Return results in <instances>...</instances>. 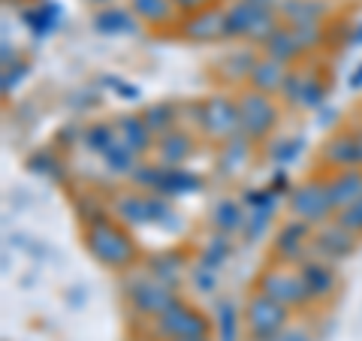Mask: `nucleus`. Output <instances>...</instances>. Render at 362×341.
Returning <instances> with one entry per match:
<instances>
[{"instance_id":"obj_21","label":"nucleus","mask_w":362,"mask_h":341,"mask_svg":"<svg viewBox=\"0 0 362 341\" xmlns=\"http://www.w3.org/2000/svg\"><path fill=\"white\" fill-rule=\"evenodd\" d=\"M154 151H157V161L163 166H181L190 154H194V139H190L187 130H173L166 136H157Z\"/></svg>"},{"instance_id":"obj_33","label":"nucleus","mask_w":362,"mask_h":341,"mask_svg":"<svg viewBox=\"0 0 362 341\" xmlns=\"http://www.w3.org/2000/svg\"><path fill=\"white\" fill-rule=\"evenodd\" d=\"M187 341H211V338H187Z\"/></svg>"},{"instance_id":"obj_30","label":"nucleus","mask_w":362,"mask_h":341,"mask_svg":"<svg viewBox=\"0 0 362 341\" xmlns=\"http://www.w3.org/2000/svg\"><path fill=\"white\" fill-rule=\"evenodd\" d=\"M178 13H185V16H194V13H202V9H211L218 0H173Z\"/></svg>"},{"instance_id":"obj_14","label":"nucleus","mask_w":362,"mask_h":341,"mask_svg":"<svg viewBox=\"0 0 362 341\" xmlns=\"http://www.w3.org/2000/svg\"><path fill=\"white\" fill-rule=\"evenodd\" d=\"M326 190H329L335 214L341 209H347V206H354L356 200H362V166L335 169V173L326 178Z\"/></svg>"},{"instance_id":"obj_13","label":"nucleus","mask_w":362,"mask_h":341,"mask_svg":"<svg viewBox=\"0 0 362 341\" xmlns=\"http://www.w3.org/2000/svg\"><path fill=\"white\" fill-rule=\"evenodd\" d=\"M299 272H302V281L308 284V293L314 302H323L329 299L332 293L338 290V272H335V263H326L320 257H308L299 263Z\"/></svg>"},{"instance_id":"obj_11","label":"nucleus","mask_w":362,"mask_h":341,"mask_svg":"<svg viewBox=\"0 0 362 341\" xmlns=\"http://www.w3.org/2000/svg\"><path fill=\"white\" fill-rule=\"evenodd\" d=\"M311 238H314L311 224H305L299 218L281 224L275 236V257L287 266H299L302 260L311 257Z\"/></svg>"},{"instance_id":"obj_32","label":"nucleus","mask_w":362,"mask_h":341,"mask_svg":"<svg viewBox=\"0 0 362 341\" xmlns=\"http://www.w3.org/2000/svg\"><path fill=\"white\" fill-rule=\"evenodd\" d=\"M257 4H266V6H272V9H278L284 0H257Z\"/></svg>"},{"instance_id":"obj_31","label":"nucleus","mask_w":362,"mask_h":341,"mask_svg":"<svg viewBox=\"0 0 362 341\" xmlns=\"http://www.w3.org/2000/svg\"><path fill=\"white\" fill-rule=\"evenodd\" d=\"M272 341H314L308 333H305V329H296V326H287L284 329V333H281V335H275V338H272Z\"/></svg>"},{"instance_id":"obj_1","label":"nucleus","mask_w":362,"mask_h":341,"mask_svg":"<svg viewBox=\"0 0 362 341\" xmlns=\"http://www.w3.org/2000/svg\"><path fill=\"white\" fill-rule=\"evenodd\" d=\"M278 9L257 0H233L223 9V37L226 40H254L263 45L278 30Z\"/></svg>"},{"instance_id":"obj_10","label":"nucleus","mask_w":362,"mask_h":341,"mask_svg":"<svg viewBox=\"0 0 362 341\" xmlns=\"http://www.w3.org/2000/svg\"><path fill=\"white\" fill-rule=\"evenodd\" d=\"M127 299L133 302V308L139 311V314H145V317H160L169 305H175L178 302V296L173 293V287L169 284H163L160 278H154V275H148V278H136L133 284H130V290H127Z\"/></svg>"},{"instance_id":"obj_28","label":"nucleus","mask_w":362,"mask_h":341,"mask_svg":"<svg viewBox=\"0 0 362 341\" xmlns=\"http://www.w3.org/2000/svg\"><path fill=\"white\" fill-rule=\"evenodd\" d=\"M94 21H97V28L106 30V33H121V30H130V28H133L130 13H124V9H115V6H109V9H103V13H97Z\"/></svg>"},{"instance_id":"obj_26","label":"nucleus","mask_w":362,"mask_h":341,"mask_svg":"<svg viewBox=\"0 0 362 341\" xmlns=\"http://www.w3.org/2000/svg\"><path fill=\"white\" fill-rule=\"evenodd\" d=\"M247 136H242L239 133V139H230L221 149V173L223 175H230V173H235V169H239L245 161H247Z\"/></svg>"},{"instance_id":"obj_22","label":"nucleus","mask_w":362,"mask_h":341,"mask_svg":"<svg viewBox=\"0 0 362 341\" xmlns=\"http://www.w3.org/2000/svg\"><path fill=\"white\" fill-rule=\"evenodd\" d=\"M287 67L284 64H278V61H272V58H259L257 61V67L251 70V79L247 82L254 85V91H259V94H278L281 88H284V82H287Z\"/></svg>"},{"instance_id":"obj_5","label":"nucleus","mask_w":362,"mask_h":341,"mask_svg":"<svg viewBox=\"0 0 362 341\" xmlns=\"http://www.w3.org/2000/svg\"><path fill=\"white\" fill-rule=\"evenodd\" d=\"M245 326H247V333H251L254 341H272L290 326V308H284L281 302L269 299L266 293L257 290L254 296L247 299Z\"/></svg>"},{"instance_id":"obj_25","label":"nucleus","mask_w":362,"mask_h":341,"mask_svg":"<svg viewBox=\"0 0 362 341\" xmlns=\"http://www.w3.org/2000/svg\"><path fill=\"white\" fill-rule=\"evenodd\" d=\"M257 52H247V49H242V52H233L230 58L223 61V76L226 79H233V82H239V79H251V70L257 67Z\"/></svg>"},{"instance_id":"obj_8","label":"nucleus","mask_w":362,"mask_h":341,"mask_svg":"<svg viewBox=\"0 0 362 341\" xmlns=\"http://www.w3.org/2000/svg\"><path fill=\"white\" fill-rule=\"evenodd\" d=\"M199 130L214 142H230L242 133L239 103L230 97H209L199 103Z\"/></svg>"},{"instance_id":"obj_27","label":"nucleus","mask_w":362,"mask_h":341,"mask_svg":"<svg viewBox=\"0 0 362 341\" xmlns=\"http://www.w3.org/2000/svg\"><path fill=\"white\" fill-rule=\"evenodd\" d=\"M211 221H214V226H218L221 233H235V230H242V226H245V214H242V209L235 206V202L223 200V202H218Z\"/></svg>"},{"instance_id":"obj_23","label":"nucleus","mask_w":362,"mask_h":341,"mask_svg":"<svg viewBox=\"0 0 362 341\" xmlns=\"http://www.w3.org/2000/svg\"><path fill=\"white\" fill-rule=\"evenodd\" d=\"M130 9L136 18L148 21V25H173L178 16L173 0H130Z\"/></svg>"},{"instance_id":"obj_6","label":"nucleus","mask_w":362,"mask_h":341,"mask_svg":"<svg viewBox=\"0 0 362 341\" xmlns=\"http://www.w3.org/2000/svg\"><path fill=\"white\" fill-rule=\"evenodd\" d=\"M235 103H239L242 136H247L251 142L266 139V136L278 127V106L269 94H259V91L251 88V91H245Z\"/></svg>"},{"instance_id":"obj_18","label":"nucleus","mask_w":362,"mask_h":341,"mask_svg":"<svg viewBox=\"0 0 362 341\" xmlns=\"http://www.w3.org/2000/svg\"><path fill=\"white\" fill-rule=\"evenodd\" d=\"M278 16L284 25L302 28V25H323L329 16V0H284L278 6Z\"/></svg>"},{"instance_id":"obj_4","label":"nucleus","mask_w":362,"mask_h":341,"mask_svg":"<svg viewBox=\"0 0 362 341\" xmlns=\"http://www.w3.org/2000/svg\"><path fill=\"white\" fill-rule=\"evenodd\" d=\"M257 290L266 293L269 299L281 302L284 308H305L311 305V293H308V284L302 281V272L299 266H272L266 269L257 281Z\"/></svg>"},{"instance_id":"obj_12","label":"nucleus","mask_w":362,"mask_h":341,"mask_svg":"<svg viewBox=\"0 0 362 341\" xmlns=\"http://www.w3.org/2000/svg\"><path fill=\"white\" fill-rule=\"evenodd\" d=\"M356 245V236L347 233L338 221H329L323 226H314V238H311V257H320L326 263H338V260L350 257Z\"/></svg>"},{"instance_id":"obj_3","label":"nucleus","mask_w":362,"mask_h":341,"mask_svg":"<svg viewBox=\"0 0 362 341\" xmlns=\"http://www.w3.org/2000/svg\"><path fill=\"white\" fill-rule=\"evenodd\" d=\"M151 333L157 341H187V338H209V317L187 302H175L151 320Z\"/></svg>"},{"instance_id":"obj_2","label":"nucleus","mask_w":362,"mask_h":341,"mask_svg":"<svg viewBox=\"0 0 362 341\" xmlns=\"http://www.w3.org/2000/svg\"><path fill=\"white\" fill-rule=\"evenodd\" d=\"M85 242H88V251L109 269H127L136 260V242L118 224H112L106 218L88 224Z\"/></svg>"},{"instance_id":"obj_34","label":"nucleus","mask_w":362,"mask_h":341,"mask_svg":"<svg viewBox=\"0 0 362 341\" xmlns=\"http://www.w3.org/2000/svg\"><path fill=\"white\" fill-rule=\"evenodd\" d=\"M6 4H18V0H6Z\"/></svg>"},{"instance_id":"obj_9","label":"nucleus","mask_w":362,"mask_h":341,"mask_svg":"<svg viewBox=\"0 0 362 341\" xmlns=\"http://www.w3.org/2000/svg\"><path fill=\"white\" fill-rule=\"evenodd\" d=\"M115 214L118 221L130 224V226H145V224H160L163 218H173V209H169L166 197L160 193H118L115 200Z\"/></svg>"},{"instance_id":"obj_16","label":"nucleus","mask_w":362,"mask_h":341,"mask_svg":"<svg viewBox=\"0 0 362 341\" xmlns=\"http://www.w3.org/2000/svg\"><path fill=\"white\" fill-rule=\"evenodd\" d=\"M178 30L181 37L190 40V42H211V40H221L223 37V9L211 6V9H202V13H194L187 18L178 21Z\"/></svg>"},{"instance_id":"obj_7","label":"nucleus","mask_w":362,"mask_h":341,"mask_svg":"<svg viewBox=\"0 0 362 341\" xmlns=\"http://www.w3.org/2000/svg\"><path fill=\"white\" fill-rule=\"evenodd\" d=\"M290 212L293 218H299L311 226H323L332 221V200L329 190H326V178H308L305 185H299L290 193Z\"/></svg>"},{"instance_id":"obj_24","label":"nucleus","mask_w":362,"mask_h":341,"mask_svg":"<svg viewBox=\"0 0 362 341\" xmlns=\"http://www.w3.org/2000/svg\"><path fill=\"white\" fill-rule=\"evenodd\" d=\"M142 118L154 136H166V133L178 130V106L175 103H154L142 112Z\"/></svg>"},{"instance_id":"obj_29","label":"nucleus","mask_w":362,"mask_h":341,"mask_svg":"<svg viewBox=\"0 0 362 341\" xmlns=\"http://www.w3.org/2000/svg\"><path fill=\"white\" fill-rule=\"evenodd\" d=\"M335 221L344 226L347 233H354L356 238L362 236V200H356L354 206H347V209H341L335 214Z\"/></svg>"},{"instance_id":"obj_17","label":"nucleus","mask_w":362,"mask_h":341,"mask_svg":"<svg viewBox=\"0 0 362 341\" xmlns=\"http://www.w3.org/2000/svg\"><path fill=\"white\" fill-rule=\"evenodd\" d=\"M281 94H284V100L290 106H302V109H311L323 100V82L320 76H314L308 70L302 73H290L284 88H281Z\"/></svg>"},{"instance_id":"obj_15","label":"nucleus","mask_w":362,"mask_h":341,"mask_svg":"<svg viewBox=\"0 0 362 341\" xmlns=\"http://www.w3.org/2000/svg\"><path fill=\"white\" fill-rule=\"evenodd\" d=\"M320 161L332 169H347V166H362V151H359V139L354 130H341L332 139L323 142Z\"/></svg>"},{"instance_id":"obj_19","label":"nucleus","mask_w":362,"mask_h":341,"mask_svg":"<svg viewBox=\"0 0 362 341\" xmlns=\"http://www.w3.org/2000/svg\"><path fill=\"white\" fill-rule=\"evenodd\" d=\"M263 52H266V58L290 67L293 61H299L305 54V45H302V40L296 37V30H293L290 25H278V30L263 42Z\"/></svg>"},{"instance_id":"obj_20","label":"nucleus","mask_w":362,"mask_h":341,"mask_svg":"<svg viewBox=\"0 0 362 341\" xmlns=\"http://www.w3.org/2000/svg\"><path fill=\"white\" fill-rule=\"evenodd\" d=\"M115 133H118V142L124 145L127 151H133V154H145V151H151L154 149V133H151V127L145 124V118L139 115H127V118H121L118 121V127H115Z\"/></svg>"}]
</instances>
